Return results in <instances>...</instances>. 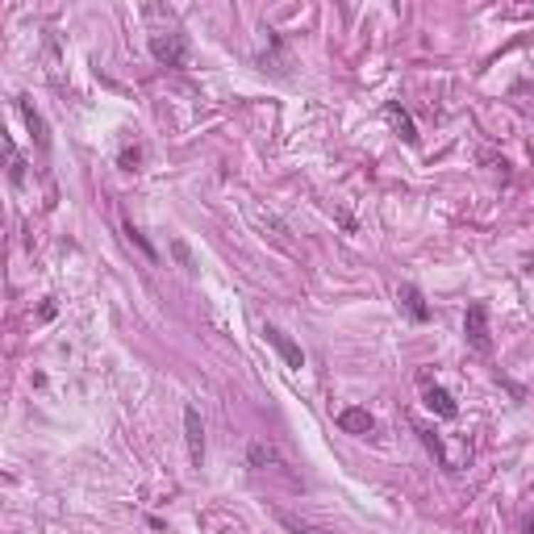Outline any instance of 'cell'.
I'll list each match as a JSON object with an SVG mask.
<instances>
[{
	"mask_svg": "<svg viewBox=\"0 0 534 534\" xmlns=\"http://www.w3.org/2000/svg\"><path fill=\"white\" fill-rule=\"evenodd\" d=\"M151 55H155L163 67H188V38L180 30H159L151 33Z\"/></svg>",
	"mask_w": 534,
	"mask_h": 534,
	"instance_id": "obj_1",
	"label": "cell"
},
{
	"mask_svg": "<svg viewBox=\"0 0 534 534\" xmlns=\"http://www.w3.org/2000/svg\"><path fill=\"white\" fill-rule=\"evenodd\" d=\"M464 334H468V343L476 346L480 355H488V351H493V338H488V305H484V301L468 305V317H464Z\"/></svg>",
	"mask_w": 534,
	"mask_h": 534,
	"instance_id": "obj_2",
	"label": "cell"
},
{
	"mask_svg": "<svg viewBox=\"0 0 534 534\" xmlns=\"http://www.w3.org/2000/svg\"><path fill=\"white\" fill-rule=\"evenodd\" d=\"M184 439H188V459L192 468L205 464V426H201V409L184 405Z\"/></svg>",
	"mask_w": 534,
	"mask_h": 534,
	"instance_id": "obj_3",
	"label": "cell"
},
{
	"mask_svg": "<svg viewBox=\"0 0 534 534\" xmlns=\"http://www.w3.org/2000/svg\"><path fill=\"white\" fill-rule=\"evenodd\" d=\"M263 338H267V343H272L276 351H280V359L288 363V368H305V351H301V346L292 343V338L284 334L280 326H263Z\"/></svg>",
	"mask_w": 534,
	"mask_h": 534,
	"instance_id": "obj_4",
	"label": "cell"
},
{
	"mask_svg": "<svg viewBox=\"0 0 534 534\" xmlns=\"http://www.w3.org/2000/svg\"><path fill=\"white\" fill-rule=\"evenodd\" d=\"M338 430L355 434V439H368V434L376 430V417H372L368 409H359V405H346L343 413H338Z\"/></svg>",
	"mask_w": 534,
	"mask_h": 534,
	"instance_id": "obj_5",
	"label": "cell"
},
{
	"mask_svg": "<svg viewBox=\"0 0 534 534\" xmlns=\"http://www.w3.org/2000/svg\"><path fill=\"white\" fill-rule=\"evenodd\" d=\"M422 401H426V409H430V413H439V417H447V422L459 413V405L451 401V393H447V388H439V384H426Z\"/></svg>",
	"mask_w": 534,
	"mask_h": 534,
	"instance_id": "obj_6",
	"label": "cell"
},
{
	"mask_svg": "<svg viewBox=\"0 0 534 534\" xmlns=\"http://www.w3.org/2000/svg\"><path fill=\"white\" fill-rule=\"evenodd\" d=\"M247 464H251V468H284L280 451H276L272 442H251V447H247Z\"/></svg>",
	"mask_w": 534,
	"mask_h": 534,
	"instance_id": "obj_7",
	"label": "cell"
},
{
	"mask_svg": "<svg viewBox=\"0 0 534 534\" xmlns=\"http://www.w3.org/2000/svg\"><path fill=\"white\" fill-rule=\"evenodd\" d=\"M397 301H401V305L409 309V317H413V321H426V317H430V305H426V297H422V292H417L413 284H401Z\"/></svg>",
	"mask_w": 534,
	"mask_h": 534,
	"instance_id": "obj_8",
	"label": "cell"
},
{
	"mask_svg": "<svg viewBox=\"0 0 534 534\" xmlns=\"http://www.w3.org/2000/svg\"><path fill=\"white\" fill-rule=\"evenodd\" d=\"M21 113H26V126H30L33 142H38V146H42V151H46V146H50V138H46V122H42V117H38V109H33L30 100H21Z\"/></svg>",
	"mask_w": 534,
	"mask_h": 534,
	"instance_id": "obj_9",
	"label": "cell"
},
{
	"mask_svg": "<svg viewBox=\"0 0 534 534\" xmlns=\"http://www.w3.org/2000/svg\"><path fill=\"white\" fill-rule=\"evenodd\" d=\"M388 117H393V126L401 129V138H405V142H417V126H413V117H409L397 100H388Z\"/></svg>",
	"mask_w": 534,
	"mask_h": 534,
	"instance_id": "obj_10",
	"label": "cell"
},
{
	"mask_svg": "<svg viewBox=\"0 0 534 534\" xmlns=\"http://www.w3.org/2000/svg\"><path fill=\"white\" fill-rule=\"evenodd\" d=\"M126 238H129V242H134V247H138V251H142V255H146L151 263H159V251H155V247H151V242H146V234H142V230H138L134 221H126Z\"/></svg>",
	"mask_w": 534,
	"mask_h": 534,
	"instance_id": "obj_11",
	"label": "cell"
},
{
	"mask_svg": "<svg viewBox=\"0 0 534 534\" xmlns=\"http://www.w3.org/2000/svg\"><path fill=\"white\" fill-rule=\"evenodd\" d=\"M171 255L180 259V267H184V272H196V259H192V251H188V247H184V242H180V238L171 242Z\"/></svg>",
	"mask_w": 534,
	"mask_h": 534,
	"instance_id": "obj_12",
	"label": "cell"
},
{
	"mask_svg": "<svg viewBox=\"0 0 534 534\" xmlns=\"http://www.w3.org/2000/svg\"><path fill=\"white\" fill-rule=\"evenodd\" d=\"M138 163H142V151L134 146V151H122V167L126 171H138Z\"/></svg>",
	"mask_w": 534,
	"mask_h": 534,
	"instance_id": "obj_13",
	"label": "cell"
},
{
	"mask_svg": "<svg viewBox=\"0 0 534 534\" xmlns=\"http://www.w3.org/2000/svg\"><path fill=\"white\" fill-rule=\"evenodd\" d=\"M526 534H534V518H530V522H526Z\"/></svg>",
	"mask_w": 534,
	"mask_h": 534,
	"instance_id": "obj_14",
	"label": "cell"
}]
</instances>
